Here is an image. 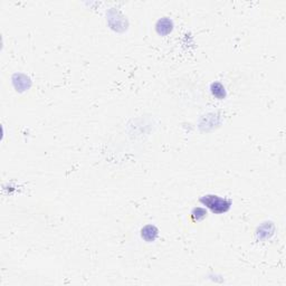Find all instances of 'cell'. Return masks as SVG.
<instances>
[{"label":"cell","instance_id":"1","mask_svg":"<svg viewBox=\"0 0 286 286\" xmlns=\"http://www.w3.org/2000/svg\"><path fill=\"white\" fill-rule=\"evenodd\" d=\"M202 201L216 213L226 212L229 207V202L223 200V199L217 197V196H207Z\"/></svg>","mask_w":286,"mask_h":286}]
</instances>
